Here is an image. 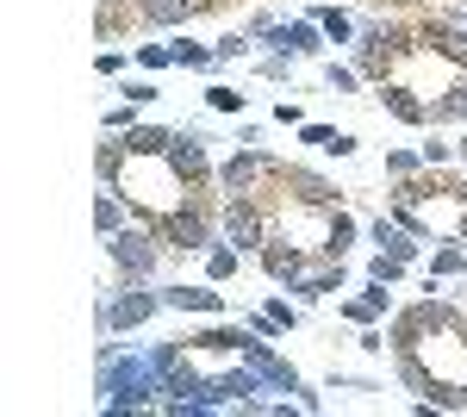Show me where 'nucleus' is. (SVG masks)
<instances>
[{
  "instance_id": "obj_21",
  "label": "nucleus",
  "mask_w": 467,
  "mask_h": 417,
  "mask_svg": "<svg viewBox=\"0 0 467 417\" xmlns=\"http://www.w3.org/2000/svg\"><path fill=\"white\" fill-rule=\"evenodd\" d=\"M287 181H293V187H306V200H312V206H324V200H330V181H318L312 169H287Z\"/></svg>"
},
{
  "instance_id": "obj_11",
  "label": "nucleus",
  "mask_w": 467,
  "mask_h": 417,
  "mask_svg": "<svg viewBox=\"0 0 467 417\" xmlns=\"http://www.w3.org/2000/svg\"><path fill=\"white\" fill-rule=\"evenodd\" d=\"M262 268H268L275 280H299V268H306V255H299L293 244H262Z\"/></svg>"
},
{
  "instance_id": "obj_28",
  "label": "nucleus",
  "mask_w": 467,
  "mask_h": 417,
  "mask_svg": "<svg viewBox=\"0 0 467 417\" xmlns=\"http://www.w3.org/2000/svg\"><path fill=\"white\" fill-rule=\"evenodd\" d=\"M324 81H330L337 94H356V69H349V63H330V69H324Z\"/></svg>"
},
{
  "instance_id": "obj_19",
  "label": "nucleus",
  "mask_w": 467,
  "mask_h": 417,
  "mask_svg": "<svg viewBox=\"0 0 467 417\" xmlns=\"http://www.w3.org/2000/svg\"><path fill=\"white\" fill-rule=\"evenodd\" d=\"M449 119H467V81L455 88V94H442V100L431 106V125H449Z\"/></svg>"
},
{
  "instance_id": "obj_29",
  "label": "nucleus",
  "mask_w": 467,
  "mask_h": 417,
  "mask_svg": "<svg viewBox=\"0 0 467 417\" xmlns=\"http://www.w3.org/2000/svg\"><path fill=\"white\" fill-rule=\"evenodd\" d=\"M431 275H467V255L462 249H442V255L431 262Z\"/></svg>"
},
{
  "instance_id": "obj_5",
  "label": "nucleus",
  "mask_w": 467,
  "mask_h": 417,
  "mask_svg": "<svg viewBox=\"0 0 467 417\" xmlns=\"http://www.w3.org/2000/svg\"><path fill=\"white\" fill-rule=\"evenodd\" d=\"M224 231H231V244H237V249H262V244H268V237H262V212H255L244 193L231 200V212H224Z\"/></svg>"
},
{
  "instance_id": "obj_14",
  "label": "nucleus",
  "mask_w": 467,
  "mask_h": 417,
  "mask_svg": "<svg viewBox=\"0 0 467 417\" xmlns=\"http://www.w3.org/2000/svg\"><path fill=\"white\" fill-rule=\"evenodd\" d=\"M200 0H138V13H144L150 26H175V19H187Z\"/></svg>"
},
{
  "instance_id": "obj_27",
  "label": "nucleus",
  "mask_w": 467,
  "mask_h": 417,
  "mask_svg": "<svg viewBox=\"0 0 467 417\" xmlns=\"http://www.w3.org/2000/svg\"><path fill=\"white\" fill-rule=\"evenodd\" d=\"M206 100H213V112H244V94L237 88H206Z\"/></svg>"
},
{
  "instance_id": "obj_10",
  "label": "nucleus",
  "mask_w": 467,
  "mask_h": 417,
  "mask_svg": "<svg viewBox=\"0 0 467 417\" xmlns=\"http://www.w3.org/2000/svg\"><path fill=\"white\" fill-rule=\"evenodd\" d=\"M262 169H275V162H268V156H255V150H244V156H231V162L218 169V181H224L231 193H244V187H250V181H255Z\"/></svg>"
},
{
  "instance_id": "obj_31",
  "label": "nucleus",
  "mask_w": 467,
  "mask_h": 417,
  "mask_svg": "<svg viewBox=\"0 0 467 417\" xmlns=\"http://www.w3.org/2000/svg\"><path fill=\"white\" fill-rule=\"evenodd\" d=\"M138 63H144V69H169L175 57H169V44H144V50H138Z\"/></svg>"
},
{
  "instance_id": "obj_7",
  "label": "nucleus",
  "mask_w": 467,
  "mask_h": 417,
  "mask_svg": "<svg viewBox=\"0 0 467 417\" xmlns=\"http://www.w3.org/2000/svg\"><path fill=\"white\" fill-rule=\"evenodd\" d=\"M200 131H181L175 143H169V169L181 174V181H206V150H200Z\"/></svg>"
},
{
  "instance_id": "obj_12",
  "label": "nucleus",
  "mask_w": 467,
  "mask_h": 417,
  "mask_svg": "<svg viewBox=\"0 0 467 417\" xmlns=\"http://www.w3.org/2000/svg\"><path fill=\"white\" fill-rule=\"evenodd\" d=\"M374 244L387 249V255H399V262H411V255H418V237H411L405 224H387V218H374Z\"/></svg>"
},
{
  "instance_id": "obj_3",
  "label": "nucleus",
  "mask_w": 467,
  "mask_h": 417,
  "mask_svg": "<svg viewBox=\"0 0 467 417\" xmlns=\"http://www.w3.org/2000/svg\"><path fill=\"white\" fill-rule=\"evenodd\" d=\"M156 306H162V293H144V287H125V293H119V299H112L107 312V330H131V324H144L150 312H156Z\"/></svg>"
},
{
  "instance_id": "obj_2",
  "label": "nucleus",
  "mask_w": 467,
  "mask_h": 417,
  "mask_svg": "<svg viewBox=\"0 0 467 417\" xmlns=\"http://www.w3.org/2000/svg\"><path fill=\"white\" fill-rule=\"evenodd\" d=\"M112 262H119L131 280H144L150 268H156V244H150V231H112Z\"/></svg>"
},
{
  "instance_id": "obj_20",
  "label": "nucleus",
  "mask_w": 467,
  "mask_h": 417,
  "mask_svg": "<svg viewBox=\"0 0 467 417\" xmlns=\"http://www.w3.org/2000/svg\"><path fill=\"white\" fill-rule=\"evenodd\" d=\"M312 19H318V26H324V37H337V44H343V37L356 32V26H349V13H343V6H318V13H312Z\"/></svg>"
},
{
  "instance_id": "obj_32",
  "label": "nucleus",
  "mask_w": 467,
  "mask_h": 417,
  "mask_svg": "<svg viewBox=\"0 0 467 417\" xmlns=\"http://www.w3.org/2000/svg\"><path fill=\"white\" fill-rule=\"evenodd\" d=\"M150 361H156V374H169V368L181 361V343H156V349H150Z\"/></svg>"
},
{
  "instance_id": "obj_8",
  "label": "nucleus",
  "mask_w": 467,
  "mask_h": 417,
  "mask_svg": "<svg viewBox=\"0 0 467 417\" xmlns=\"http://www.w3.org/2000/svg\"><path fill=\"white\" fill-rule=\"evenodd\" d=\"M318 19H293V26H275V50H281V57H312V50H318Z\"/></svg>"
},
{
  "instance_id": "obj_1",
  "label": "nucleus",
  "mask_w": 467,
  "mask_h": 417,
  "mask_svg": "<svg viewBox=\"0 0 467 417\" xmlns=\"http://www.w3.org/2000/svg\"><path fill=\"white\" fill-rule=\"evenodd\" d=\"M156 392H162V374H156V361H138V355H112V361H100V399H107L112 412L150 405Z\"/></svg>"
},
{
  "instance_id": "obj_24",
  "label": "nucleus",
  "mask_w": 467,
  "mask_h": 417,
  "mask_svg": "<svg viewBox=\"0 0 467 417\" xmlns=\"http://www.w3.org/2000/svg\"><path fill=\"white\" fill-rule=\"evenodd\" d=\"M94 224H100V231H119V224H125V206H119L112 193H100V200H94Z\"/></svg>"
},
{
  "instance_id": "obj_25",
  "label": "nucleus",
  "mask_w": 467,
  "mask_h": 417,
  "mask_svg": "<svg viewBox=\"0 0 467 417\" xmlns=\"http://www.w3.org/2000/svg\"><path fill=\"white\" fill-rule=\"evenodd\" d=\"M237 255H244V249H213V255H206V275L231 280V275H237Z\"/></svg>"
},
{
  "instance_id": "obj_6",
  "label": "nucleus",
  "mask_w": 467,
  "mask_h": 417,
  "mask_svg": "<svg viewBox=\"0 0 467 417\" xmlns=\"http://www.w3.org/2000/svg\"><path fill=\"white\" fill-rule=\"evenodd\" d=\"M162 231H169V244H181V249H206V244H213V237H206L213 224H206V212H200V206H187V212L175 206Z\"/></svg>"
},
{
  "instance_id": "obj_30",
  "label": "nucleus",
  "mask_w": 467,
  "mask_h": 417,
  "mask_svg": "<svg viewBox=\"0 0 467 417\" xmlns=\"http://www.w3.org/2000/svg\"><path fill=\"white\" fill-rule=\"evenodd\" d=\"M244 50H250V44L231 32V37H218V44H213V63H231V57H244Z\"/></svg>"
},
{
  "instance_id": "obj_33",
  "label": "nucleus",
  "mask_w": 467,
  "mask_h": 417,
  "mask_svg": "<svg viewBox=\"0 0 467 417\" xmlns=\"http://www.w3.org/2000/svg\"><path fill=\"white\" fill-rule=\"evenodd\" d=\"M125 100H138V106L156 100V81H125Z\"/></svg>"
},
{
  "instance_id": "obj_17",
  "label": "nucleus",
  "mask_w": 467,
  "mask_h": 417,
  "mask_svg": "<svg viewBox=\"0 0 467 417\" xmlns=\"http://www.w3.org/2000/svg\"><path fill=\"white\" fill-rule=\"evenodd\" d=\"M356 244V218H343V212H337V218H330V231H324V255H330V262H343V249Z\"/></svg>"
},
{
  "instance_id": "obj_34",
  "label": "nucleus",
  "mask_w": 467,
  "mask_h": 417,
  "mask_svg": "<svg viewBox=\"0 0 467 417\" xmlns=\"http://www.w3.org/2000/svg\"><path fill=\"white\" fill-rule=\"evenodd\" d=\"M418 169V156H405V150H399V156H387V174H411Z\"/></svg>"
},
{
  "instance_id": "obj_23",
  "label": "nucleus",
  "mask_w": 467,
  "mask_h": 417,
  "mask_svg": "<svg viewBox=\"0 0 467 417\" xmlns=\"http://www.w3.org/2000/svg\"><path fill=\"white\" fill-rule=\"evenodd\" d=\"M187 343H200V349H244L250 337H244V330H200V337H187Z\"/></svg>"
},
{
  "instance_id": "obj_26",
  "label": "nucleus",
  "mask_w": 467,
  "mask_h": 417,
  "mask_svg": "<svg viewBox=\"0 0 467 417\" xmlns=\"http://www.w3.org/2000/svg\"><path fill=\"white\" fill-rule=\"evenodd\" d=\"M399 275H405V262H399V255H387V249H380V255L368 262V280H387V287H393Z\"/></svg>"
},
{
  "instance_id": "obj_13",
  "label": "nucleus",
  "mask_w": 467,
  "mask_h": 417,
  "mask_svg": "<svg viewBox=\"0 0 467 417\" xmlns=\"http://www.w3.org/2000/svg\"><path fill=\"white\" fill-rule=\"evenodd\" d=\"M119 143H125V156H169V143H175V138L156 131V125H138V131H125Z\"/></svg>"
},
{
  "instance_id": "obj_4",
  "label": "nucleus",
  "mask_w": 467,
  "mask_h": 417,
  "mask_svg": "<svg viewBox=\"0 0 467 417\" xmlns=\"http://www.w3.org/2000/svg\"><path fill=\"white\" fill-rule=\"evenodd\" d=\"M237 355L250 361V368H255V374H262V381H275V386H281V392H299V374H293V368H287V361H281V355H275V349H268V343H255V337H250V343L237 349Z\"/></svg>"
},
{
  "instance_id": "obj_16",
  "label": "nucleus",
  "mask_w": 467,
  "mask_h": 417,
  "mask_svg": "<svg viewBox=\"0 0 467 417\" xmlns=\"http://www.w3.org/2000/svg\"><path fill=\"white\" fill-rule=\"evenodd\" d=\"M380 100L393 106V119H405V125H431V106H418L405 88H380Z\"/></svg>"
},
{
  "instance_id": "obj_18",
  "label": "nucleus",
  "mask_w": 467,
  "mask_h": 417,
  "mask_svg": "<svg viewBox=\"0 0 467 417\" xmlns=\"http://www.w3.org/2000/svg\"><path fill=\"white\" fill-rule=\"evenodd\" d=\"M337 287H343V262H337V268H324V275H312V280H293V293H299V299H324V293H337Z\"/></svg>"
},
{
  "instance_id": "obj_22",
  "label": "nucleus",
  "mask_w": 467,
  "mask_h": 417,
  "mask_svg": "<svg viewBox=\"0 0 467 417\" xmlns=\"http://www.w3.org/2000/svg\"><path fill=\"white\" fill-rule=\"evenodd\" d=\"M169 57H175L181 69H206V63H213V50H200V44H187V37H175V44H169Z\"/></svg>"
},
{
  "instance_id": "obj_15",
  "label": "nucleus",
  "mask_w": 467,
  "mask_h": 417,
  "mask_svg": "<svg viewBox=\"0 0 467 417\" xmlns=\"http://www.w3.org/2000/svg\"><path fill=\"white\" fill-rule=\"evenodd\" d=\"M343 312L356 318V324H374V318L387 312V280H374V287H368V293H361V299H349V306H343Z\"/></svg>"
},
{
  "instance_id": "obj_9",
  "label": "nucleus",
  "mask_w": 467,
  "mask_h": 417,
  "mask_svg": "<svg viewBox=\"0 0 467 417\" xmlns=\"http://www.w3.org/2000/svg\"><path fill=\"white\" fill-rule=\"evenodd\" d=\"M162 306H175V312H206V318H218V312H224V293H213V287H169V293H162Z\"/></svg>"
}]
</instances>
